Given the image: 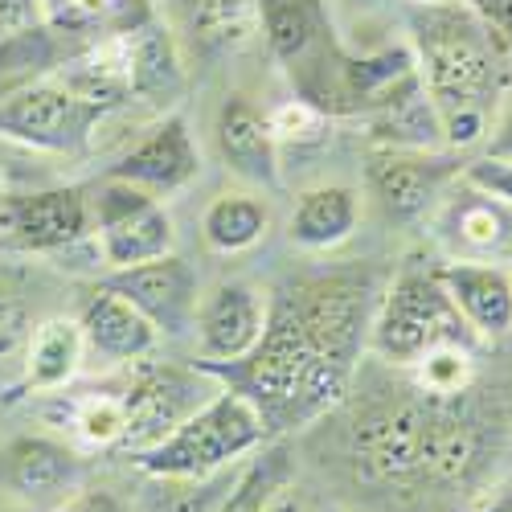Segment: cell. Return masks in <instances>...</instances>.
Wrapping results in <instances>:
<instances>
[{
	"label": "cell",
	"instance_id": "ffe728a7",
	"mask_svg": "<svg viewBox=\"0 0 512 512\" xmlns=\"http://www.w3.org/2000/svg\"><path fill=\"white\" fill-rule=\"evenodd\" d=\"M87 340H82V324L70 316H50L37 328H29L25 340V386L37 394L62 390L66 381L78 373Z\"/></svg>",
	"mask_w": 512,
	"mask_h": 512
},
{
	"label": "cell",
	"instance_id": "3957f363",
	"mask_svg": "<svg viewBox=\"0 0 512 512\" xmlns=\"http://www.w3.org/2000/svg\"><path fill=\"white\" fill-rule=\"evenodd\" d=\"M263 439H267V422L254 410V402H246L238 390L222 386L164 443H156L152 451H140L132 459L152 480H205V476L226 472L230 463H238L254 447H263Z\"/></svg>",
	"mask_w": 512,
	"mask_h": 512
},
{
	"label": "cell",
	"instance_id": "f546056e",
	"mask_svg": "<svg viewBox=\"0 0 512 512\" xmlns=\"http://www.w3.org/2000/svg\"><path fill=\"white\" fill-rule=\"evenodd\" d=\"M459 181L488 193V197H496V201H504V205H512V160H496V156L467 160Z\"/></svg>",
	"mask_w": 512,
	"mask_h": 512
},
{
	"label": "cell",
	"instance_id": "e0dca14e",
	"mask_svg": "<svg viewBox=\"0 0 512 512\" xmlns=\"http://www.w3.org/2000/svg\"><path fill=\"white\" fill-rule=\"evenodd\" d=\"M54 78L78 103L95 107L99 115H107L111 107H123L127 99H136L132 46H127V33H107L103 41H95L87 54H78L74 62H66V70H58Z\"/></svg>",
	"mask_w": 512,
	"mask_h": 512
},
{
	"label": "cell",
	"instance_id": "d6986e66",
	"mask_svg": "<svg viewBox=\"0 0 512 512\" xmlns=\"http://www.w3.org/2000/svg\"><path fill=\"white\" fill-rule=\"evenodd\" d=\"M373 140L381 148H422L435 152L443 144V123L431 103V95L422 91V78H410L402 91H394L381 107L369 111Z\"/></svg>",
	"mask_w": 512,
	"mask_h": 512
},
{
	"label": "cell",
	"instance_id": "4fadbf2b",
	"mask_svg": "<svg viewBox=\"0 0 512 512\" xmlns=\"http://www.w3.org/2000/svg\"><path fill=\"white\" fill-rule=\"evenodd\" d=\"M91 238V197L82 189H41L13 197L9 250L58 254Z\"/></svg>",
	"mask_w": 512,
	"mask_h": 512
},
{
	"label": "cell",
	"instance_id": "5bb4252c",
	"mask_svg": "<svg viewBox=\"0 0 512 512\" xmlns=\"http://www.w3.org/2000/svg\"><path fill=\"white\" fill-rule=\"evenodd\" d=\"M435 275L463 324L480 340H500L512 332V271L488 259H451L435 267Z\"/></svg>",
	"mask_w": 512,
	"mask_h": 512
},
{
	"label": "cell",
	"instance_id": "d590c367",
	"mask_svg": "<svg viewBox=\"0 0 512 512\" xmlns=\"http://www.w3.org/2000/svg\"><path fill=\"white\" fill-rule=\"evenodd\" d=\"M484 156H496V160H512V107L504 111V119L496 123V132L488 140V152Z\"/></svg>",
	"mask_w": 512,
	"mask_h": 512
},
{
	"label": "cell",
	"instance_id": "484cf974",
	"mask_svg": "<svg viewBox=\"0 0 512 512\" xmlns=\"http://www.w3.org/2000/svg\"><path fill=\"white\" fill-rule=\"evenodd\" d=\"M127 46H132L136 99H144V95H168L181 82L177 41H173V33H168V29L144 21L136 29H127Z\"/></svg>",
	"mask_w": 512,
	"mask_h": 512
},
{
	"label": "cell",
	"instance_id": "836d02e7",
	"mask_svg": "<svg viewBox=\"0 0 512 512\" xmlns=\"http://www.w3.org/2000/svg\"><path fill=\"white\" fill-rule=\"evenodd\" d=\"M476 13L484 17L488 29H496V37L512 50V0H476Z\"/></svg>",
	"mask_w": 512,
	"mask_h": 512
},
{
	"label": "cell",
	"instance_id": "603a6c76",
	"mask_svg": "<svg viewBox=\"0 0 512 512\" xmlns=\"http://www.w3.org/2000/svg\"><path fill=\"white\" fill-rule=\"evenodd\" d=\"M259 33L279 62H304L328 33V17L320 0H259Z\"/></svg>",
	"mask_w": 512,
	"mask_h": 512
},
{
	"label": "cell",
	"instance_id": "9c48e42d",
	"mask_svg": "<svg viewBox=\"0 0 512 512\" xmlns=\"http://www.w3.org/2000/svg\"><path fill=\"white\" fill-rule=\"evenodd\" d=\"M459 173L463 164L455 156L422 152V148H377L365 164L369 193L377 197L381 213L398 226L426 218Z\"/></svg>",
	"mask_w": 512,
	"mask_h": 512
},
{
	"label": "cell",
	"instance_id": "4316f807",
	"mask_svg": "<svg viewBox=\"0 0 512 512\" xmlns=\"http://www.w3.org/2000/svg\"><path fill=\"white\" fill-rule=\"evenodd\" d=\"M410 369L418 373V390L443 402V398H459L467 386H472L476 361H472V349L467 345H439L426 357H418Z\"/></svg>",
	"mask_w": 512,
	"mask_h": 512
},
{
	"label": "cell",
	"instance_id": "d4e9b609",
	"mask_svg": "<svg viewBox=\"0 0 512 512\" xmlns=\"http://www.w3.org/2000/svg\"><path fill=\"white\" fill-rule=\"evenodd\" d=\"M467 201L447 205V230L459 246L476 250V254H496L512 242V205L480 193L467 185Z\"/></svg>",
	"mask_w": 512,
	"mask_h": 512
},
{
	"label": "cell",
	"instance_id": "e575fe53",
	"mask_svg": "<svg viewBox=\"0 0 512 512\" xmlns=\"http://www.w3.org/2000/svg\"><path fill=\"white\" fill-rule=\"evenodd\" d=\"M66 512H127V504H123L119 496H111V492L95 488V492H82L78 500H70V504H66Z\"/></svg>",
	"mask_w": 512,
	"mask_h": 512
},
{
	"label": "cell",
	"instance_id": "d6a6232c",
	"mask_svg": "<svg viewBox=\"0 0 512 512\" xmlns=\"http://www.w3.org/2000/svg\"><path fill=\"white\" fill-rule=\"evenodd\" d=\"M21 340H29L25 308H21V300H17V291L9 287L5 271H0V353H13Z\"/></svg>",
	"mask_w": 512,
	"mask_h": 512
},
{
	"label": "cell",
	"instance_id": "ab89813d",
	"mask_svg": "<svg viewBox=\"0 0 512 512\" xmlns=\"http://www.w3.org/2000/svg\"><path fill=\"white\" fill-rule=\"evenodd\" d=\"M5 512H9V508H5Z\"/></svg>",
	"mask_w": 512,
	"mask_h": 512
},
{
	"label": "cell",
	"instance_id": "8992f818",
	"mask_svg": "<svg viewBox=\"0 0 512 512\" xmlns=\"http://www.w3.org/2000/svg\"><path fill=\"white\" fill-rule=\"evenodd\" d=\"M435 414H439V398L431 394H426V402L402 398V402L373 406L357 422V439H353L357 467L377 484L426 476V447H431Z\"/></svg>",
	"mask_w": 512,
	"mask_h": 512
},
{
	"label": "cell",
	"instance_id": "8d00e7d4",
	"mask_svg": "<svg viewBox=\"0 0 512 512\" xmlns=\"http://www.w3.org/2000/svg\"><path fill=\"white\" fill-rule=\"evenodd\" d=\"M263 512H304V504H300V496H295L291 488H279Z\"/></svg>",
	"mask_w": 512,
	"mask_h": 512
},
{
	"label": "cell",
	"instance_id": "ac0fdd59",
	"mask_svg": "<svg viewBox=\"0 0 512 512\" xmlns=\"http://www.w3.org/2000/svg\"><path fill=\"white\" fill-rule=\"evenodd\" d=\"M0 480L25 500H46L66 492L78 480V455L74 447L46 439V435H25L5 447L0 455Z\"/></svg>",
	"mask_w": 512,
	"mask_h": 512
},
{
	"label": "cell",
	"instance_id": "74e56055",
	"mask_svg": "<svg viewBox=\"0 0 512 512\" xmlns=\"http://www.w3.org/2000/svg\"><path fill=\"white\" fill-rule=\"evenodd\" d=\"M484 512H512V488H508V492H500Z\"/></svg>",
	"mask_w": 512,
	"mask_h": 512
},
{
	"label": "cell",
	"instance_id": "52a82bcc",
	"mask_svg": "<svg viewBox=\"0 0 512 512\" xmlns=\"http://www.w3.org/2000/svg\"><path fill=\"white\" fill-rule=\"evenodd\" d=\"M218 390H222V381L209 377L205 369H173V365L144 369L132 381V390L123 394L127 426H123L119 451H127V455L152 451Z\"/></svg>",
	"mask_w": 512,
	"mask_h": 512
},
{
	"label": "cell",
	"instance_id": "1f68e13d",
	"mask_svg": "<svg viewBox=\"0 0 512 512\" xmlns=\"http://www.w3.org/2000/svg\"><path fill=\"white\" fill-rule=\"evenodd\" d=\"M320 123H324V111L312 107L308 99H295V103H287V107H279V111L271 115L275 140H304V136L316 132Z\"/></svg>",
	"mask_w": 512,
	"mask_h": 512
},
{
	"label": "cell",
	"instance_id": "277c9868",
	"mask_svg": "<svg viewBox=\"0 0 512 512\" xmlns=\"http://www.w3.org/2000/svg\"><path fill=\"white\" fill-rule=\"evenodd\" d=\"M476 340L480 336L463 324L435 271H402L369 324V349L381 361L406 369L439 345L476 349Z\"/></svg>",
	"mask_w": 512,
	"mask_h": 512
},
{
	"label": "cell",
	"instance_id": "f1b7e54d",
	"mask_svg": "<svg viewBox=\"0 0 512 512\" xmlns=\"http://www.w3.org/2000/svg\"><path fill=\"white\" fill-rule=\"evenodd\" d=\"M123 426H127L123 394H95L87 402H78V410H74V431L91 447H119Z\"/></svg>",
	"mask_w": 512,
	"mask_h": 512
},
{
	"label": "cell",
	"instance_id": "cb8c5ba5",
	"mask_svg": "<svg viewBox=\"0 0 512 512\" xmlns=\"http://www.w3.org/2000/svg\"><path fill=\"white\" fill-rule=\"evenodd\" d=\"M267 230H271V209L267 201L250 193H222L201 218V234L209 250L218 254H242L250 246H259Z\"/></svg>",
	"mask_w": 512,
	"mask_h": 512
},
{
	"label": "cell",
	"instance_id": "7a4b0ae2",
	"mask_svg": "<svg viewBox=\"0 0 512 512\" xmlns=\"http://www.w3.org/2000/svg\"><path fill=\"white\" fill-rule=\"evenodd\" d=\"M508 54L512 50L496 37V29L484 25L480 13L451 9V0L426 5L414 21V62L439 123L455 115L488 119L512 82Z\"/></svg>",
	"mask_w": 512,
	"mask_h": 512
},
{
	"label": "cell",
	"instance_id": "6da1fadb",
	"mask_svg": "<svg viewBox=\"0 0 512 512\" xmlns=\"http://www.w3.org/2000/svg\"><path fill=\"white\" fill-rule=\"evenodd\" d=\"M373 324L365 279H316L271 304L267 328L246 357L201 365L263 414L267 435L312 422L349 394L365 332Z\"/></svg>",
	"mask_w": 512,
	"mask_h": 512
},
{
	"label": "cell",
	"instance_id": "f35d334b",
	"mask_svg": "<svg viewBox=\"0 0 512 512\" xmlns=\"http://www.w3.org/2000/svg\"><path fill=\"white\" fill-rule=\"evenodd\" d=\"M418 5H447V0H418Z\"/></svg>",
	"mask_w": 512,
	"mask_h": 512
},
{
	"label": "cell",
	"instance_id": "8fae6325",
	"mask_svg": "<svg viewBox=\"0 0 512 512\" xmlns=\"http://www.w3.org/2000/svg\"><path fill=\"white\" fill-rule=\"evenodd\" d=\"M197 173H201V152H197L181 115H168L152 136H144L136 148H127L107 168L111 181H123V185L156 197V201L189 189L197 181Z\"/></svg>",
	"mask_w": 512,
	"mask_h": 512
},
{
	"label": "cell",
	"instance_id": "2e32d148",
	"mask_svg": "<svg viewBox=\"0 0 512 512\" xmlns=\"http://www.w3.org/2000/svg\"><path fill=\"white\" fill-rule=\"evenodd\" d=\"M78 324H82V340L87 349L103 361H144L152 349H156V324L123 300L119 291L95 283V291L82 300V312H78Z\"/></svg>",
	"mask_w": 512,
	"mask_h": 512
},
{
	"label": "cell",
	"instance_id": "9a60e30c",
	"mask_svg": "<svg viewBox=\"0 0 512 512\" xmlns=\"http://www.w3.org/2000/svg\"><path fill=\"white\" fill-rule=\"evenodd\" d=\"M213 140L226 160L230 173H238L250 185H279V140L271 115H263L246 95H230L218 107V123H213Z\"/></svg>",
	"mask_w": 512,
	"mask_h": 512
},
{
	"label": "cell",
	"instance_id": "ba28073f",
	"mask_svg": "<svg viewBox=\"0 0 512 512\" xmlns=\"http://www.w3.org/2000/svg\"><path fill=\"white\" fill-rule=\"evenodd\" d=\"M103 115L78 103L58 78L29 82L0 103V136L37 152H78Z\"/></svg>",
	"mask_w": 512,
	"mask_h": 512
},
{
	"label": "cell",
	"instance_id": "30bf717a",
	"mask_svg": "<svg viewBox=\"0 0 512 512\" xmlns=\"http://www.w3.org/2000/svg\"><path fill=\"white\" fill-rule=\"evenodd\" d=\"M99 283L119 291L132 308H140L156 324V332H164V336H177V332L193 328V320H197V304H201L197 300V271L181 259V254H160L152 263L111 271Z\"/></svg>",
	"mask_w": 512,
	"mask_h": 512
},
{
	"label": "cell",
	"instance_id": "44dd1931",
	"mask_svg": "<svg viewBox=\"0 0 512 512\" xmlns=\"http://www.w3.org/2000/svg\"><path fill=\"white\" fill-rule=\"evenodd\" d=\"M181 29L205 54H234L259 33V0H177Z\"/></svg>",
	"mask_w": 512,
	"mask_h": 512
},
{
	"label": "cell",
	"instance_id": "5b68a950",
	"mask_svg": "<svg viewBox=\"0 0 512 512\" xmlns=\"http://www.w3.org/2000/svg\"><path fill=\"white\" fill-rule=\"evenodd\" d=\"M91 238L99 263L123 271L136 263H152L160 254H173L177 230L164 201L107 177L91 197Z\"/></svg>",
	"mask_w": 512,
	"mask_h": 512
},
{
	"label": "cell",
	"instance_id": "7c38bea8",
	"mask_svg": "<svg viewBox=\"0 0 512 512\" xmlns=\"http://www.w3.org/2000/svg\"><path fill=\"white\" fill-rule=\"evenodd\" d=\"M267 316H271V304L259 287L238 283V279L218 283L197 304V320H193L197 336H201L205 365H230V361L246 357L259 345Z\"/></svg>",
	"mask_w": 512,
	"mask_h": 512
},
{
	"label": "cell",
	"instance_id": "4dcf8cb0",
	"mask_svg": "<svg viewBox=\"0 0 512 512\" xmlns=\"http://www.w3.org/2000/svg\"><path fill=\"white\" fill-rule=\"evenodd\" d=\"M46 25V13H41V0H0V46L17 37H29Z\"/></svg>",
	"mask_w": 512,
	"mask_h": 512
},
{
	"label": "cell",
	"instance_id": "83f0119b",
	"mask_svg": "<svg viewBox=\"0 0 512 512\" xmlns=\"http://www.w3.org/2000/svg\"><path fill=\"white\" fill-rule=\"evenodd\" d=\"M283 455L271 451V455H259L242 467V476L230 484V492L218 500L213 512H263L271 504V496L283 488Z\"/></svg>",
	"mask_w": 512,
	"mask_h": 512
},
{
	"label": "cell",
	"instance_id": "7402d4cb",
	"mask_svg": "<svg viewBox=\"0 0 512 512\" xmlns=\"http://www.w3.org/2000/svg\"><path fill=\"white\" fill-rule=\"evenodd\" d=\"M361 218V197L349 185H316L308 193H300L291 209V242H300L308 250H328L340 246Z\"/></svg>",
	"mask_w": 512,
	"mask_h": 512
}]
</instances>
